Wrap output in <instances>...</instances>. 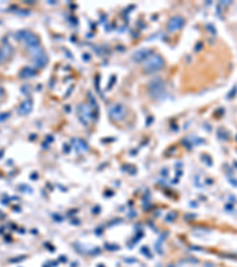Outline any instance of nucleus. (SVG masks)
I'll list each match as a JSON object with an SVG mask.
<instances>
[{
    "label": "nucleus",
    "mask_w": 237,
    "mask_h": 267,
    "mask_svg": "<svg viewBox=\"0 0 237 267\" xmlns=\"http://www.w3.org/2000/svg\"><path fill=\"white\" fill-rule=\"evenodd\" d=\"M21 75L24 76V77H29V76H32V75H35V73L32 71V70H31L30 68H26L25 70H24V71L21 73Z\"/></svg>",
    "instance_id": "obj_9"
},
{
    "label": "nucleus",
    "mask_w": 237,
    "mask_h": 267,
    "mask_svg": "<svg viewBox=\"0 0 237 267\" xmlns=\"http://www.w3.org/2000/svg\"><path fill=\"white\" fill-rule=\"evenodd\" d=\"M46 56L44 53H41V55H38V56L33 57V63L37 65V67H43L46 64Z\"/></svg>",
    "instance_id": "obj_7"
},
{
    "label": "nucleus",
    "mask_w": 237,
    "mask_h": 267,
    "mask_svg": "<svg viewBox=\"0 0 237 267\" xmlns=\"http://www.w3.org/2000/svg\"><path fill=\"white\" fill-rule=\"evenodd\" d=\"M17 37L29 46V49L35 48V46H39L38 38L33 33H31L30 31H19L17 33Z\"/></svg>",
    "instance_id": "obj_2"
},
{
    "label": "nucleus",
    "mask_w": 237,
    "mask_h": 267,
    "mask_svg": "<svg viewBox=\"0 0 237 267\" xmlns=\"http://www.w3.org/2000/svg\"><path fill=\"white\" fill-rule=\"evenodd\" d=\"M31 109H32V102H31V100H26V101H24L23 103L20 105L18 112L21 115H25V114H27V113L31 112Z\"/></svg>",
    "instance_id": "obj_6"
},
{
    "label": "nucleus",
    "mask_w": 237,
    "mask_h": 267,
    "mask_svg": "<svg viewBox=\"0 0 237 267\" xmlns=\"http://www.w3.org/2000/svg\"><path fill=\"white\" fill-rule=\"evenodd\" d=\"M164 64V61L160 56H151L145 62V70L147 73H154L156 70H160Z\"/></svg>",
    "instance_id": "obj_1"
},
{
    "label": "nucleus",
    "mask_w": 237,
    "mask_h": 267,
    "mask_svg": "<svg viewBox=\"0 0 237 267\" xmlns=\"http://www.w3.org/2000/svg\"><path fill=\"white\" fill-rule=\"evenodd\" d=\"M124 114H126V111H124L123 106H121V105H114L112 108H110V115H112V117L115 119V120L123 119Z\"/></svg>",
    "instance_id": "obj_3"
},
{
    "label": "nucleus",
    "mask_w": 237,
    "mask_h": 267,
    "mask_svg": "<svg viewBox=\"0 0 237 267\" xmlns=\"http://www.w3.org/2000/svg\"><path fill=\"white\" fill-rule=\"evenodd\" d=\"M148 53H149V51H148V50H145V49H142V50H140L139 52H136V55H135V57H138L136 59H142V58H147V56H148Z\"/></svg>",
    "instance_id": "obj_8"
},
{
    "label": "nucleus",
    "mask_w": 237,
    "mask_h": 267,
    "mask_svg": "<svg viewBox=\"0 0 237 267\" xmlns=\"http://www.w3.org/2000/svg\"><path fill=\"white\" fill-rule=\"evenodd\" d=\"M11 53H12V46L7 42H5L1 46H0V63L5 62L11 56Z\"/></svg>",
    "instance_id": "obj_4"
},
{
    "label": "nucleus",
    "mask_w": 237,
    "mask_h": 267,
    "mask_svg": "<svg viewBox=\"0 0 237 267\" xmlns=\"http://www.w3.org/2000/svg\"><path fill=\"white\" fill-rule=\"evenodd\" d=\"M184 24V20L181 17H179V15H176V17H173L170 21H168V30L171 31V32H174V31L179 30L181 26H183Z\"/></svg>",
    "instance_id": "obj_5"
}]
</instances>
